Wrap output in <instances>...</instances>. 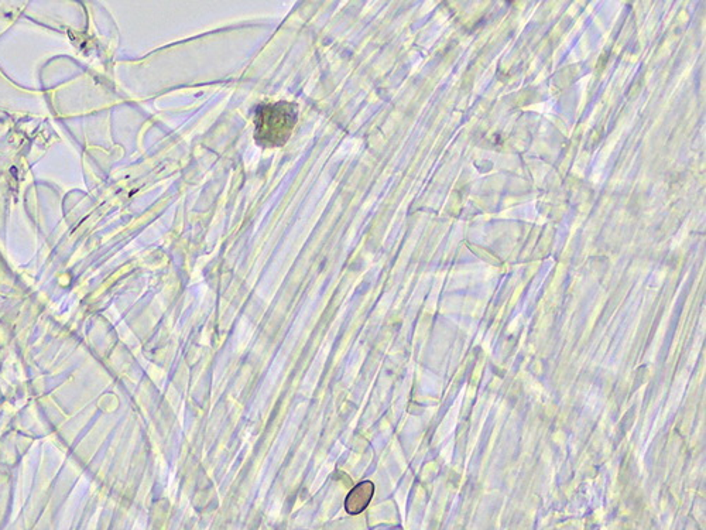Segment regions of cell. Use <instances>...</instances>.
<instances>
[{"label":"cell","instance_id":"1","mask_svg":"<svg viewBox=\"0 0 706 530\" xmlns=\"http://www.w3.org/2000/svg\"><path fill=\"white\" fill-rule=\"evenodd\" d=\"M297 122V107L288 102H277L258 109L256 114V139L265 146H281Z\"/></svg>","mask_w":706,"mask_h":530},{"label":"cell","instance_id":"2","mask_svg":"<svg viewBox=\"0 0 706 530\" xmlns=\"http://www.w3.org/2000/svg\"><path fill=\"white\" fill-rule=\"evenodd\" d=\"M374 492V486L370 481H364L359 483L356 488L350 490L346 499V509L349 513L361 512L370 502Z\"/></svg>","mask_w":706,"mask_h":530}]
</instances>
